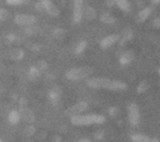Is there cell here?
<instances>
[{
    "mask_svg": "<svg viewBox=\"0 0 160 142\" xmlns=\"http://www.w3.org/2000/svg\"><path fill=\"white\" fill-rule=\"evenodd\" d=\"M87 87L92 89H106L110 91L121 92L127 90V84L122 81L110 80L107 78H91L86 81Z\"/></svg>",
    "mask_w": 160,
    "mask_h": 142,
    "instance_id": "1",
    "label": "cell"
},
{
    "mask_svg": "<svg viewBox=\"0 0 160 142\" xmlns=\"http://www.w3.org/2000/svg\"><path fill=\"white\" fill-rule=\"evenodd\" d=\"M106 121V118L101 115H73L71 116L72 125L82 127V126L100 125Z\"/></svg>",
    "mask_w": 160,
    "mask_h": 142,
    "instance_id": "2",
    "label": "cell"
},
{
    "mask_svg": "<svg viewBox=\"0 0 160 142\" xmlns=\"http://www.w3.org/2000/svg\"><path fill=\"white\" fill-rule=\"evenodd\" d=\"M93 69L91 67H81V68H74L71 69L65 73V76H67L69 80L71 81H78V80H83L86 76H88L89 74L93 73Z\"/></svg>",
    "mask_w": 160,
    "mask_h": 142,
    "instance_id": "3",
    "label": "cell"
},
{
    "mask_svg": "<svg viewBox=\"0 0 160 142\" xmlns=\"http://www.w3.org/2000/svg\"><path fill=\"white\" fill-rule=\"evenodd\" d=\"M128 120H130L131 125L136 127L138 126L139 120H141V115H139V108L136 104H131L128 106Z\"/></svg>",
    "mask_w": 160,
    "mask_h": 142,
    "instance_id": "4",
    "label": "cell"
},
{
    "mask_svg": "<svg viewBox=\"0 0 160 142\" xmlns=\"http://www.w3.org/2000/svg\"><path fill=\"white\" fill-rule=\"evenodd\" d=\"M14 22L21 26H31L36 22V17L32 14H17L14 18Z\"/></svg>",
    "mask_w": 160,
    "mask_h": 142,
    "instance_id": "5",
    "label": "cell"
},
{
    "mask_svg": "<svg viewBox=\"0 0 160 142\" xmlns=\"http://www.w3.org/2000/svg\"><path fill=\"white\" fill-rule=\"evenodd\" d=\"M83 2L84 0H74L73 6V21L78 24L83 18Z\"/></svg>",
    "mask_w": 160,
    "mask_h": 142,
    "instance_id": "6",
    "label": "cell"
},
{
    "mask_svg": "<svg viewBox=\"0 0 160 142\" xmlns=\"http://www.w3.org/2000/svg\"><path fill=\"white\" fill-rule=\"evenodd\" d=\"M40 2L42 3V7H44V11H46L50 17L56 18L60 14V10L58 9V7L53 2H51L50 0H42Z\"/></svg>",
    "mask_w": 160,
    "mask_h": 142,
    "instance_id": "7",
    "label": "cell"
},
{
    "mask_svg": "<svg viewBox=\"0 0 160 142\" xmlns=\"http://www.w3.org/2000/svg\"><path fill=\"white\" fill-rule=\"evenodd\" d=\"M87 108H88V104H87L86 102H84V101H82V102L76 103L73 106L70 107L69 109L67 110V114L71 115V116H73V115H78V114H81V113L85 112Z\"/></svg>",
    "mask_w": 160,
    "mask_h": 142,
    "instance_id": "8",
    "label": "cell"
},
{
    "mask_svg": "<svg viewBox=\"0 0 160 142\" xmlns=\"http://www.w3.org/2000/svg\"><path fill=\"white\" fill-rule=\"evenodd\" d=\"M20 117L23 121L28 124H32L35 121V114L33 113V110H31L30 108L28 107H21V109L19 110Z\"/></svg>",
    "mask_w": 160,
    "mask_h": 142,
    "instance_id": "9",
    "label": "cell"
},
{
    "mask_svg": "<svg viewBox=\"0 0 160 142\" xmlns=\"http://www.w3.org/2000/svg\"><path fill=\"white\" fill-rule=\"evenodd\" d=\"M119 35L117 34H112V35H109V36H106L105 38H102L100 42V47L102 49H107L109 48L110 46H112V45L114 44V43H117L119 40Z\"/></svg>",
    "mask_w": 160,
    "mask_h": 142,
    "instance_id": "10",
    "label": "cell"
},
{
    "mask_svg": "<svg viewBox=\"0 0 160 142\" xmlns=\"http://www.w3.org/2000/svg\"><path fill=\"white\" fill-rule=\"evenodd\" d=\"M9 56L12 60H21L24 57V50L21 48H12L9 51Z\"/></svg>",
    "mask_w": 160,
    "mask_h": 142,
    "instance_id": "11",
    "label": "cell"
},
{
    "mask_svg": "<svg viewBox=\"0 0 160 142\" xmlns=\"http://www.w3.org/2000/svg\"><path fill=\"white\" fill-rule=\"evenodd\" d=\"M150 13H152V8L143 9V10H141L138 13H137L136 21L138 22V23H142V22H144L145 20L148 19V17L150 15Z\"/></svg>",
    "mask_w": 160,
    "mask_h": 142,
    "instance_id": "12",
    "label": "cell"
},
{
    "mask_svg": "<svg viewBox=\"0 0 160 142\" xmlns=\"http://www.w3.org/2000/svg\"><path fill=\"white\" fill-rule=\"evenodd\" d=\"M133 58H134V53H133V51H131V50L125 51L124 54H122V55H121V57H120V64L123 65V66L131 64V61L133 60Z\"/></svg>",
    "mask_w": 160,
    "mask_h": 142,
    "instance_id": "13",
    "label": "cell"
},
{
    "mask_svg": "<svg viewBox=\"0 0 160 142\" xmlns=\"http://www.w3.org/2000/svg\"><path fill=\"white\" fill-rule=\"evenodd\" d=\"M133 141H136V142H148V141H158V139H152L149 138L148 136L146 134H133L131 137Z\"/></svg>",
    "mask_w": 160,
    "mask_h": 142,
    "instance_id": "14",
    "label": "cell"
},
{
    "mask_svg": "<svg viewBox=\"0 0 160 142\" xmlns=\"http://www.w3.org/2000/svg\"><path fill=\"white\" fill-rule=\"evenodd\" d=\"M49 98L52 104H57L60 100V90L59 87H55L49 92Z\"/></svg>",
    "mask_w": 160,
    "mask_h": 142,
    "instance_id": "15",
    "label": "cell"
},
{
    "mask_svg": "<svg viewBox=\"0 0 160 142\" xmlns=\"http://www.w3.org/2000/svg\"><path fill=\"white\" fill-rule=\"evenodd\" d=\"M20 119H21V117H20L19 112H18V110H11L10 114H9V116H8L9 123L12 124V125H17V124L20 121Z\"/></svg>",
    "mask_w": 160,
    "mask_h": 142,
    "instance_id": "16",
    "label": "cell"
},
{
    "mask_svg": "<svg viewBox=\"0 0 160 142\" xmlns=\"http://www.w3.org/2000/svg\"><path fill=\"white\" fill-rule=\"evenodd\" d=\"M114 3H116L121 10L124 11V12H130L131 11V7H130V4H128V0H114Z\"/></svg>",
    "mask_w": 160,
    "mask_h": 142,
    "instance_id": "17",
    "label": "cell"
},
{
    "mask_svg": "<svg viewBox=\"0 0 160 142\" xmlns=\"http://www.w3.org/2000/svg\"><path fill=\"white\" fill-rule=\"evenodd\" d=\"M132 38V31L128 29V30H125L124 32H123V36L122 38H119V40H120V45L121 46H123V45H125L128 42V40Z\"/></svg>",
    "mask_w": 160,
    "mask_h": 142,
    "instance_id": "18",
    "label": "cell"
},
{
    "mask_svg": "<svg viewBox=\"0 0 160 142\" xmlns=\"http://www.w3.org/2000/svg\"><path fill=\"white\" fill-rule=\"evenodd\" d=\"M100 20H101V22H103V23H106V24H113L114 21H116L114 18L107 12L102 13V14L100 15Z\"/></svg>",
    "mask_w": 160,
    "mask_h": 142,
    "instance_id": "19",
    "label": "cell"
},
{
    "mask_svg": "<svg viewBox=\"0 0 160 142\" xmlns=\"http://www.w3.org/2000/svg\"><path fill=\"white\" fill-rule=\"evenodd\" d=\"M28 76L31 80H36L40 76V70L37 67H31L30 71H28Z\"/></svg>",
    "mask_w": 160,
    "mask_h": 142,
    "instance_id": "20",
    "label": "cell"
},
{
    "mask_svg": "<svg viewBox=\"0 0 160 142\" xmlns=\"http://www.w3.org/2000/svg\"><path fill=\"white\" fill-rule=\"evenodd\" d=\"M84 15L87 20H92L96 17V11L95 9H93L92 7H86L84 10Z\"/></svg>",
    "mask_w": 160,
    "mask_h": 142,
    "instance_id": "21",
    "label": "cell"
},
{
    "mask_svg": "<svg viewBox=\"0 0 160 142\" xmlns=\"http://www.w3.org/2000/svg\"><path fill=\"white\" fill-rule=\"evenodd\" d=\"M86 46H87V43L85 42V40H82V42L78 43V46L75 47V50H74V53H75L76 55H80V54H82L83 51L85 50Z\"/></svg>",
    "mask_w": 160,
    "mask_h": 142,
    "instance_id": "22",
    "label": "cell"
},
{
    "mask_svg": "<svg viewBox=\"0 0 160 142\" xmlns=\"http://www.w3.org/2000/svg\"><path fill=\"white\" fill-rule=\"evenodd\" d=\"M35 132H36V129L34 126H28V127H25V129H24L23 134L25 137H32L34 136Z\"/></svg>",
    "mask_w": 160,
    "mask_h": 142,
    "instance_id": "23",
    "label": "cell"
},
{
    "mask_svg": "<svg viewBox=\"0 0 160 142\" xmlns=\"http://www.w3.org/2000/svg\"><path fill=\"white\" fill-rule=\"evenodd\" d=\"M53 36H55L57 39H62L65 36V31L62 29H57V30L53 31Z\"/></svg>",
    "mask_w": 160,
    "mask_h": 142,
    "instance_id": "24",
    "label": "cell"
},
{
    "mask_svg": "<svg viewBox=\"0 0 160 142\" xmlns=\"http://www.w3.org/2000/svg\"><path fill=\"white\" fill-rule=\"evenodd\" d=\"M147 89H148V83L146 81H142L138 87H137V92L138 93H144L145 91H147Z\"/></svg>",
    "mask_w": 160,
    "mask_h": 142,
    "instance_id": "25",
    "label": "cell"
},
{
    "mask_svg": "<svg viewBox=\"0 0 160 142\" xmlns=\"http://www.w3.org/2000/svg\"><path fill=\"white\" fill-rule=\"evenodd\" d=\"M37 68L39 69L40 71H45L48 68V64H47V61H45V60H39L37 64Z\"/></svg>",
    "mask_w": 160,
    "mask_h": 142,
    "instance_id": "26",
    "label": "cell"
},
{
    "mask_svg": "<svg viewBox=\"0 0 160 142\" xmlns=\"http://www.w3.org/2000/svg\"><path fill=\"white\" fill-rule=\"evenodd\" d=\"M6 1L10 6H19V4H23L24 2L28 1V0H6Z\"/></svg>",
    "mask_w": 160,
    "mask_h": 142,
    "instance_id": "27",
    "label": "cell"
},
{
    "mask_svg": "<svg viewBox=\"0 0 160 142\" xmlns=\"http://www.w3.org/2000/svg\"><path fill=\"white\" fill-rule=\"evenodd\" d=\"M9 18V12L6 9H0V21H6Z\"/></svg>",
    "mask_w": 160,
    "mask_h": 142,
    "instance_id": "28",
    "label": "cell"
},
{
    "mask_svg": "<svg viewBox=\"0 0 160 142\" xmlns=\"http://www.w3.org/2000/svg\"><path fill=\"white\" fill-rule=\"evenodd\" d=\"M152 25H154L155 28H157V29H160V18H157L156 20H154V22H152Z\"/></svg>",
    "mask_w": 160,
    "mask_h": 142,
    "instance_id": "29",
    "label": "cell"
},
{
    "mask_svg": "<svg viewBox=\"0 0 160 142\" xmlns=\"http://www.w3.org/2000/svg\"><path fill=\"white\" fill-rule=\"evenodd\" d=\"M19 103H20V105H21V107H24V106H25V105H28V101H26L24 97L20 98Z\"/></svg>",
    "mask_w": 160,
    "mask_h": 142,
    "instance_id": "30",
    "label": "cell"
},
{
    "mask_svg": "<svg viewBox=\"0 0 160 142\" xmlns=\"http://www.w3.org/2000/svg\"><path fill=\"white\" fill-rule=\"evenodd\" d=\"M35 8L37 9L38 11H44V7H42V2H38V3H36L35 4Z\"/></svg>",
    "mask_w": 160,
    "mask_h": 142,
    "instance_id": "31",
    "label": "cell"
},
{
    "mask_svg": "<svg viewBox=\"0 0 160 142\" xmlns=\"http://www.w3.org/2000/svg\"><path fill=\"white\" fill-rule=\"evenodd\" d=\"M117 113H118V109L117 108H114V107H112V108H110V110H109V114L111 115V116H116L117 115Z\"/></svg>",
    "mask_w": 160,
    "mask_h": 142,
    "instance_id": "32",
    "label": "cell"
},
{
    "mask_svg": "<svg viewBox=\"0 0 160 142\" xmlns=\"http://www.w3.org/2000/svg\"><path fill=\"white\" fill-rule=\"evenodd\" d=\"M7 38H8L9 42H15V39H17V37H15V36L13 35V34L8 35V36H7Z\"/></svg>",
    "mask_w": 160,
    "mask_h": 142,
    "instance_id": "33",
    "label": "cell"
},
{
    "mask_svg": "<svg viewBox=\"0 0 160 142\" xmlns=\"http://www.w3.org/2000/svg\"><path fill=\"white\" fill-rule=\"evenodd\" d=\"M31 49H32V50H34V51H37V50H39V48H38V46L37 45H31Z\"/></svg>",
    "mask_w": 160,
    "mask_h": 142,
    "instance_id": "34",
    "label": "cell"
},
{
    "mask_svg": "<svg viewBox=\"0 0 160 142\" xmlns=\"http://www.w3.org/2000/svg\"><path fill=\"white\" fill-rule=\"evenodd\" d=\"M114 2V0H107V6L108 7H112V3Z\"/></svg>",
    "mask_w": 160,
    "mask_h": 142,
    "instance_id": "35",
    "label": "cell"
},
{
    "mask_svg": "<svg viewBox=\"0 0 160 142\" xmlns=\"http://www.w3.org/2000/svg\"><path fill=\"white\" fill-rule=\"evenodd\" d=\"M152 1L154 4H159L160 3V0H152Z\"/></svg>",
    "mask_w": 160,
    "mask_h": 142,
    "instance_id": "36",
    "label": "cell"
},
{
    "mask_svg": "<svg viewBox=\"0 0 160 142\" xmlns=\"http://www.w3.org/2000/svg\"><path fill=\"white\" fill-rule=\"evenodd\" d=\"M80 141H89V139H81Z\"/></svg>",
    "mask_w": 160,
    "mask_h": 142,
    "instance_id": "37",
    "label": "cell"
},
{
    "mask_svg": "<svg viewBox=\"0 0 160 142\" xmlns=\"http://www.w3.org/2000/svg\"><path fill=\"white\" fill-rule=\"evenodd\" d=\"M159 74H160V69H159Z\"/></svg>",
    "mask_w": 160,
    "mask_h": 142,
    "instance_id": "38",
    "label": "cell"
}]
</instances>
